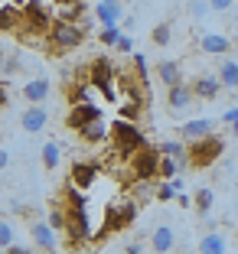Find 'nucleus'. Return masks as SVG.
Listing matches in <instances>:
<instances>
[{"label":"nucleus","mask_w":238,"mask_h":254,"mask_svg":"<svg viewBox=\"0 0 238 254\" xmlns=\"http://www.w3.org/2000/svg\"><path fill=\"white\" fill-rule=\"evenodd\" d=\"M59 3H75V0H59Z\"/></svg>","instance_id":"nucleus-42"},{"label":"nucleus","mask_w":238,"mask_h":254,"mask_svg":"<svg viewBox=\"0 0 238 254\" xmlns=\"http://www.w3.org/2000/svg\"><path fill=\"white\" fill-rule=\"evenodd\" d=\"M137 215V205L134 202H121V205H111L104 212V232H124L127 225L134 222Z\"/></svg>","instance_id":"nucleus-8"},{"label":"nucleus","mask_w":238,"mask_h":254,"mask_svg":"<svg viewBox=\"0 0 238 254\" xmlns=\"http://www.w3.org/2000/svg\"><path fill=\"white\" fill-rule=\"evenodd\" d=\"M225 251H229V238L219 228L199 238V254H225Z\"/></svg>","instance_id":"nucleus-21"},{"label":"nucleus","mask_w":238,"mask_h":254,"mask_svg":"<svg viewBox=\"0 0 238 254\" xmlns=\"http://www.w3.org/2000/svg\"><path fill=\"white\" fill-rule=\"evenodd\" d=\"M121 36H124V33H121V26H101V43L104 46H118Z\"/></svg>","instance_id":"nucleus-30"},{"label":"nucleus","mask_w":238,"mask_h":254,"mask_svg":"<svg viewBox=\"0 0 238 254\" xmlns=\"http://www.w3.org/2000/svg\"><path fill=\"white\" fill-rule=\"evenodd\" d=\"M219 121L232 127V124H235V121H238V105H235V108H229V111H225V114H222V118H219Z\"/></svg>","instance_id":"nucleus-38"},{"label":"nucleus","mask_w":238,"mask_h":254,"mask_svg":"<svg viewBox=\"0 0 238 254\" xmlns=\"http://www.w3.org/2000/svg\"><path fill=\"white\" fill-rule=\"evenodd\" d=\"M137 114H141V105H137V101H127V105L121 108V118H124V121H134Z\"/></svg>","instance_id":"nucleus-34"},{"label":"nucleus","mask_w":238,"mask_h":254,"mask_svg":"<svg viewBox=\"0 0 238 254\" xmlns=\"http://www.w3.org/2000/svg\"><path fill=\"white\" fill-rule=\"evenodd\" d=\"M212 127H216V121H209V118H193V121H186V124L179 127V140L193 143V140H199V137H209V134H212Z\"/></svg>","instance_id":"nucleus-12"},{"label":"nucleus","mask_w":238,"mask_h":254,"mask_svg":"<svg viewBox=\"0 0 238 254\" xmlns=\"http://www.w3.org/2000/svg\"><path fill=\"white\" fill-rule=\"evenodd\" d=\"M232 3H235V0H209V7L216 10V13H225V10H232Z\"/></svg>","instance_id":"nucleus-35"},{"label":"nucleus","mask_w":238,"mask_h":254,"mask_svg":"<svg viewBox=\"0 0 238 254\" xmlns=\"http://www.w3.org/2000/svg\"><path fill=\"white\" fill-rule=\"evenodd\" d=\"M160 160H163L160 147H141L131 157V180L134 183H154L160 176Z\"/></svg>","instance_id":"nucleus-2"},{"label":"nucleus","mask_w":238,"mask_h":254,"mask_svg":"<svg viewBox=\"0 0 238 254\" xmlns=\"http://www.w3.org/2000/svg\"><path fill=\"white\" fill-rule=\"evenodd\" d=\"M49 39L56 49H79L85 43V30L82 23H69V20H56L49 30Z\"/></svg>","instance_id":"nucleus-5"},{"label":"nucleus","mask_w":238,"mask_h":254,"mask_svg":"<svg viewBox=\"0 0 238 254\" xmlns=\"http://www.w3.org/2000/svg\"><path fill=\"white\" fill-rule=\"evenodd\" d=\"M199 49L206 56H225V53H232V39L222 36V33H206L199 39Z\"/></svg>","instance_id":"nucleus-15"},{"label":"nucleus","mask_w":238,"mask_h":254,"mask_svg":"<svg viewBox=\"0 0 238 254\" xmlns=\"http://www.w3.org/2000/svg\"><path fill=\"white\" fill-rule=\"evenodd\" d=\"M127 254H141V245H137V241H131V245H127Z\"/></svg>","instance_id":"nucleus-40"},{"label":"nucleus","mask_w":238,"mask_h":254,"mask_svg":"<svg viewBox=\"0 0 238 254\" xmlns=\"http://www.w3.org/2000/svg\"><path fill=\"white\" fill-rule=\"evenodd\" d=\"M232 137H238V121H235V124H232Z\"/></svg>","instance_id":"nucleus-41"},{"label":"nucleus","mask_w":238,"mask_h":254,"mask_svg":"<svg viewBox=\"0 0 238 254\" xmlns=\"http://www.w3.org/2000/svg\"><path fill=\"white\" fill-rule=\"evenodd\" d=\"M150 248H154V254H170L176 248V228L173 225H157L154 235H150Z\"/></svg>","instance_id":"nucleus-10"},{"label":"nucleus","mask_w":238,"mask_h":254,"mask_svg":"<svg viewBox=\"0 0 238 254\" xmlns=\"http://www.w3.org/2000/svg\"><path fill=\"white\" fill-rule=\"evenodd\" d=\"M179 195V189H176V183L173 180H160L157 183V189H154V199L157 202H173Z\"/></svg>","instance_id":"nucleus-25"},{"label":"nucleus","mask_w":238,"mask_h":254,"mask_svg":"<svg viewBox=\"0 0 238 254\" xmlns=\"http://www.w3.org/2000/svg\"><path fill=\"white\" fill-rule=\"evenodd\" d=\"M98 180V166L95 163H85V160H79V163L72 166V186L79 189H91Z\"/></svg>","instance_id":"nucleus-16"},{"label":"nucleus","mask_w":238,"mask_h":254,"mask_svg":"<svg viewBox=\"0 0 238 254\" xmlns=\"http://www.w3.org/2000/svg\"><path fill=\"white\" fill-rule=\"evenodd\" d=\"M49 91H52L49 78H30V82L23 85V98H26L30 105H43L46 98H49Z\"/></svg>","instance_id":"nucleus-17"},{"label":"nucleus","mask_w":238,"mask_h":254,"mask_svg":"<svg viewBox=\"0 0 238 254\" xmlns=\"http://www.w3.org/2000/svg\"><path fill=\"white\" fill-rule=\"evenodd\" d=\"M209 0H189V13H193V20H202V16L209 13Z\"/></svg>","instance_id":"nucleus-32"},{"label":"nucleus","mask_w":238,"mask_h":254,"mask_svg":"<svg viewBox=\"0 0 238 254\" xmlns=\"http://www.w3.org/2000/svg\"><path fill=\"white\" fill-rule=\"evenodd\" d=\"M85 13V3L75 0V3H59V20H69V23H79V16Z\"/></svg>","instance_id":"nucleus-26"},{"label":"nucleus","mask_w":238,"mask_h":254,"mask_svg":"<svg viewBox=\"0 0 238 254\" xmlns=\"http://www.w3.org/2000/svg\"><path fill=\"white\" fill-rule=\"evenodd\" d=\"M150 39H154V46H170V39H173L170 23H157L154 33H150Z\"/></svg>","instance_id":"nucleus-28"},{"label":"nucleus","mask_w":238,"mask_h":254,"mask_svg":"<svg viewBox=\"0 0 238 254\" xmlns=\"http://www.w3.org/2000/svg\"><path fill=\"white\" fill-rule=\"evenodd\" d=\"M176 173H183V170H179V163L173 157L160 160V180H176Z\"/></svg>","instance_id":"nucleus-29"},{"label":"nucleus","mask_w":238,"mask_h":254,"mask_svg":"<svg viewBox=\"0 0 238 254\" xmlns=\"http://www.w3.org/2000/svg\"><path fill=\"white\" fill-rule=\"evenodd\" d=\"M186 147H189V166H193V170H206V166H212L222 157L225 143H222L219 134H209V137H199V140L186 143Z\"/></svg>","instance_id":"nucleus-3"},{"label":"nucleus","mask_w":238,"mask_h":254,"mask_svg":"<svg viewBox=\"0 0 238 254\" xmlns=\"http://www.w3.org/2000/svg\"><path fill=\"white\" fill-rule=\"evenodd\" d=\"M0 33H23V10L20 7H0Z\"/></svg>","instance_id":"nucleus-18"},{"label":"nucleus","mask_w":238,"mask_h":254,"mask_svg":"<svg viewBox=\"0 0 238 254\" xmlns=\"http://www.w3.org/2000/svg\"><path fill=\"white\" fill-rule=\"evenodd\" d=\"M46 121H49V114H46L43 105H30L20 114V127L26 130V134H39V130L46 127Z\"/></svg>","instance_id":"nucleus-14"},{"label":"nucleus","mask_w":238,"mask_h":254,"mask_svg":"<svg viewBox=\"0 0 238 254\" xmlns=\"http://www.w3.org/2000/svg\"><path fill=\"white\" fill-rule=\"evenodd\" d=\"M33 241H36V248L39 251H46V254H52L56 248H59V241H56V228H52L49 222H33Z\"/></svg>","instance_id":"nucleus-13"},{"label":"nucleus","mask_w":238,"mask_h":254,"mask_svg":"<svg viewBox=\"0 0 238 254\" xmlns=\"http://www.w3.org/2000/svg\"><path fill=\"white\" fill-rule=\"evenodd\" d=\"M52 16H49V10H46V3L43 0H26L23 3V30H26V39H33V36H46V33L52 30Z\"/></svg>","instance_id":"nucleus-4"},{"label":"nucleus","mask_w":238,"mask_h":254,"mask_svg":"<svg viewBox=\"0 0 238 254\" xmlns=\"http://www.w3.org/2000/svg\"><path fill=\"white\" fill-rule=\"evenodd\" d=\"M101 118V108L95 105V101H79V105H72V111H69L66 118V127L69 130H82V127H88L91 121Z\"/></svg>","instance_id":"nucleus-9"},{"label":"nucleus","mask_w":238,"mask_h":254,"mask_svg":"<svg viewBox=\"0 0 238 254\" xmlns=\"http://www.w3.org/2000/svg\"><path fill=\"white\" fill-rule=\"evenodd\" d=\"M3 254H33V248H26V245H10V248H3Z\"/></svg>","instance_id":"nucleus-37"},{"label":"nucleus","mask_w":238,"mask_h":254,"mask_svg":"<svg viewBox=\"0 0 238 254\" xmlns=\"http://www.w3.org/2000/svg\"><path fill=\"white\" fill-rule=\"evenodd\" d=\"M193 205H196V212H199L202 218L212 212V205H216V192L209 186H202V189H196V199H193Z\"/></svg>","instance_id":"nucleus-24"},{"label":"nucleus","mask_w":238,"mask_h":254,"mask_svg":"<svg viewBox=\"0 0 238 254\" xmlns=\"http://www.w3.org/2000/svg\"><path fill=\"white\" fill-rule=\"evenodd\" d=\"M118 53H134V39H131V36H121L118 39Z\"/></svg>","instance_id":"nucleus-36"},{"label":"nucleus","mask_w":238,"mask_h":254,"mask_svg":"<svg viewBox=\"0 0 238 254\" xmlns=\"http://www.w3.org/2000/svg\"><path fill=\"white\" fill-rule=\"evenodd\" d=\"M7 163H10V153L0 147V170H7Z\"/></svg>","instance_id":"nucleus-39"},{"label":"nucleus","mask_w":238,"mask_h":254,"mask_svg":"<svg viewBox=\"0 0 238 254\" xmlns=\"http://www.w3.org/2000/svg\"><path fill=\"white\" fill-rule=\"evenodd\" d=\"M196 95H193V85L189 82H179V85H170L166 88V111L170 114H186L193 108Z\"/></svg>","instance_id":"nucleus-7"},{"label":"nucleus","mask_w":238,"mask_h":254,"mask_svg":"<svg viewBox=\"0 0 238 254\" xmlns=\"http://www.w3.org/2000/svg\"><path fill=\"white\" fill-rule=\"evenodd\" d=\"M49 225H52V228H56V232H59V228H62V232H66V212L52 209V212H49Z\"/></svg>","instance_id":"nucleus-33"},{"label":"nucleus","mask_w":238,"mask_h":254,"mask_svg":"<svg viewBox=\"0 0 238 254\" xmlns=\"http://www.w3.org/2000/svg\"><path fill=\"white\" fill-rule=\"evenodd\" d=\"M157 78L170 88V85H179L183 82V68H179V62H173V59H160L157 62Z\"/></svg>","instance_id":"nucleus-20"},{"label":"nucleus","mask_w":238,"mask_h":254,"mask_svg":"<svg viewBox=\"0 0 238 254\" xmlns=\"http://www.w3.org/2000/svg\"><path fill=\"white\" fill-rule=\"evenodd\" d=\"M111 78H114V65H111V59H95L88 65V85H95V88H101V95L104 98H114V85H111Z\"/></svg>","instance_id":"nucleus-6"},{"label":"nucleus","mask_w":238,"mask_h":254,"mask_svg":"<svg viewBox=\"0 0 238 254\" xmlns=\"http://www.w3.org/2000/svg\"><path fill=\"white\" fill-rule=\"evenodd\" d=\"M111 140H114V153L124 160H131L141 147H147V140H144V130L134 124V121H124L118 118L111 124Z\"/></svg>","instance_id":"nucleus-1"},{"label":"nucleus","mask_w":238,"mask_h":254,"mask_svg":"<svg viewBox=\"0 0 238 254\" xmlns=\"http://www.w3.org/2000/svg\"><path fill=\"white\" fill-rule=\"evenodd\" d=\"M13 245V225L7 218H0V248H10Z\"/></svg>","instance_id":"nucleus-31"},{"label":"nucleus","mask_w":238,"mask_h":254,"mask_svg":"<svg viewBox=\"0 0 238 254\" xmlns=\"http://www.w3.org/2000/svg\"><path fill=\"white\" fill-rule=\"evenodd\" d=\"M95 16L101 20V26H118V20H121V0H98Z\"/></svg>","instance_id":"nucleus-19"},{"label":"nucleus","mask_w":238,"mask_h":254,"mask_svg":"<svg viewBox=\"0 0 238 254\" xmlns=\"http://www.w3.org/2000/svg\"><path fill=\"white\" fill-rule=\"evenodd\" d=\"M193 95L199 98V101H216L219 91H222V82H219V75H199V78H193Z\"/></svg>","instance_id":"nucleus-11"},{"label":"nucleus","mask_w":238,"mask_h":254,"mask_svg":"<svg viewBox=\"0 0 238 254\" xmlns=\"http://www.w3.org/2000/svg\"><path fill=\"white\" fill-rule=\"evenodd\" d=\"M43 166L46 170H56V166H59V143L56 140H49L43 147Z\"/></svg>","instance_id":"nucleus-27"},{"label":"nucleus","mask_w":238,"mask_h":254,"mask_svg":"<svg viewBox=\"0 0 238 254\" xmlns=\"http://www.w3.org/2000/svg\"><path fill=\"white\" fill-rule=\"evenodd\" d=\"M219 82H222V88L229 91H238V62L235 59H222L219 62Z\"/></svg>","instance_id":"nucleus-23"},{"label":"nucleus","mask_w":238,"mask_h":254,"mask_svg":"<svg viewBox=\"0 0 238 254\" xmlns=\"http://www.w3.org/2000/svg\"><path fill=\"white\" fill-rule=\"evenodd\" d=\"M79 134H82L85 143H104V140H111V127L104 124V118H98V121H91L88 127H82Z\"/></svg>","instance_id":"nucleus-22"}]
</instances>
